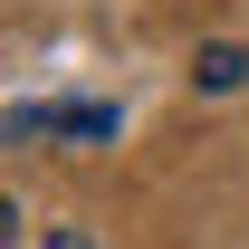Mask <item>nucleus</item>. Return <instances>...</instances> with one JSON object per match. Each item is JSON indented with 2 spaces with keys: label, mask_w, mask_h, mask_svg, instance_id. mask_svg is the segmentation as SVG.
<instances>
[{
  "label": "nucleus",
  "mask_w": 249,
  "mask_h": 249,
  "mask_svg": "<svg viewBox=\"0 0 249 249\" xmlns=\"http://www.w3.org/2000/svg\"><path fill=\"white\" fill-rule=\"evenodd\" d=\"M240 77H249V58L230 48V38H211V48H201V87H211V96H230Z\"/></svg>",
  "instance_id": "2"
},
{
  "label": "nucleus",
  "mask_w": 249,
  "mask_h": 249,
  "mask_svg": "<svg viewBox=\"0 0 249 249\" xmlns=\"http://www.w3.org/2000/svg\"><path fill=\"white\" fill-rule=\"evenodd\" d=\"M48 249H87V240H77V230H58V240H48Z\"/></svg>",
  "instance_id": "3"
},
{
  "label": "nucleus",
  "mask_w": 249,
  "mask_h": 249,
  "mask_svg": "<svg viewBox=\"0 0 249 249\" xmlns=\"http://www.w3.org/2000/svg\"><path fill=\"white\" fill-rule=\"evenodd\" d=\"M10 134H87V144H106L115 134V106H48V115H10Z\"/></svg>",
  "instance_id": "1"
}]
</instances>
